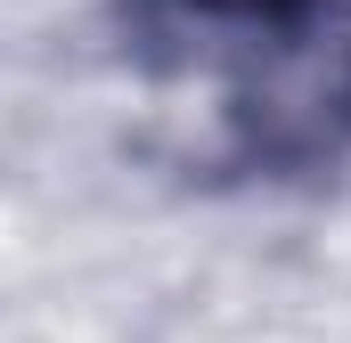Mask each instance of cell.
I'll use <instances>...</instances> for the list:
<instances>
[{
	"instance_id": "cell-1",
	"label": "cell",
	"mask_w": 351,
	"mask_h": 343,
	"mask_svg": "<svg viewBox=\"0 0 351 343\" xmlns=\"http://www.w3.org/2000/svg\"><path fill=\"white\" fill-rule=\"evenodd\" d=\"M229 139L262 172H319L351 156V0H254L229 66Z\"/></svg>"
}]
</instances>
